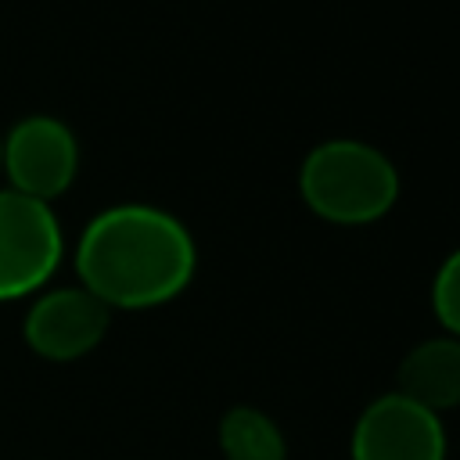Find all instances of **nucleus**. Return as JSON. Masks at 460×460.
<instances>
[{
  "mask_svg": "<svg viewBox=\"0 0 460 460\" xmlns=\"http://www.w3.org/2000/svg\"><path fill=\"white\" fill-rule=\"evenodd\" d=\"M449 435L438 413L395 388L370 399L349 435V460H446Z\"/></svg>",
  "mask_w": 460,
  "mask_h": 460,
  "instance_id": "obj_6",
  "label": "nucleus"
},
{
  "mask_svg": "<svg viewBox=\"0 0 460 460\" xmlns=\"http://www.w3.org/2000/svg\"><path fill=\"white\" fill-rule=\"evenodd\" d=\"M216 446L223 460H288V435L259 406L237 402L216 424Z\"/></svg>",
  "mask_w": 460,
  "mask_h": 460,
  "instance_id": "obj_8",
  "label": "nucleus"
},
{
  "mask_svg": "<svg viewBox=\"0 0 460 460\" xmlns=\"http://www.w3.org/2000/svg\"><path fill=\"white\" fill-rule=\"evenodd\" d=\"M65 259L61 219L47 201L0 190V302L40 295Z\"/></svg>",
  "mask_w": 460,
  "mask_h": 460,
  "instance_id": "obj_3",
  "label": "nucleus"
},
{
  "mask_svg": "<svg viewBox=\"0 0 460 460\" xmlns=\"http://www.w3.org/2000/svg\"><path fill=\"white\" fill-rule=\"evenodd\" d=\"M298 194L305 208L338 226H367L399 201L395 162L356 137H331L316 144L298 165Z\"/></svg>",
  "mask_w": 460,
  "mask_h": 460,
  "instance_id": "obj_2",
  "label": "nucleus"
},
{
  "mask_svg": "<svg viewBox=\"0 0 460 460\" xmlns=\"http://www.w3.org/2000/svg\"><path fill=\"white\" fill-rule=\"evenodd\" d=\"M111 309L93 298L83 284L43 288L32 295L22 316V338L32 356L47 363H75L86 359L108 334Z\"/></svg>",
  "mask_w": 460,
  "mask_h": 460,
  "instance_id": "obj_5",
  "label": "nucleus"
},
{
  "mask_svg": "<svg viewBox=\"0 0 460 460\" xmlns=\"http://www.w3.org/2000/svg\"><path fill=\"white\" fill-rule=\"evenodd\" d=\"M0 169H4V129H0Z\"/></svg>",
  "mask_w": 460,
  "mask_h": 460,
  "instance_id": "obj_10",
  "label": "nucleus"
},
{
  "mask_svg": "<svg viewBox=\"0 0 460 460\" xmlns=\"http://www.w3.org/2000/svg\"><path fill=\"white\" fill-rule=\"evenodd\" d=\"M7 187L36 198L54 201L61 198L79 176V140L72 126L58 115H22L11 129H4V169Z\"/></svg>",
  "mask_w": 460,
  "mask_h": 460,
  "instance_id": "obj_4",
  "label": "nucleus"
},
{
  "mask_svg": "<svg viewBox=\"0 0 460 460\" xmlns=\"http://www.w3.org/2000/svg\"><path fill=\"white\" fill-rule=\"evenodd\" d=\"M72 266L75 284L111 313L158 309L194 280L198 244L172 212L147 201H119L83 226Z\"/></svg>",
  "mask_w": 460,
  "mask_h": 460,
  "instance_id": "obj_1",
  "label": "nucleus"
},
{
  "mask_svg": "<svg viewBox=\"0 0 460 460\" xmlns=\"http://www.w3.org/2000/svg\"><path fill=\"white\" fill-rule=\"evenodd\" d=\"M431 313L442 334L460 338V248H453L431 277Z\"/></svg>",
  "mask_w": 460,
  "mask_h": 460,
  "instance_id": "obj_9",
  "label": "nucleus"
},
{
  "mask_svg": "<svg viewBox=\"0 0 460 460\" xmlns=\"http://www.w3.org/2000/svg\"><path fill=\"white\" fill-rule=\"evenodd\" d=\"M395 392L431 413L460 406V338L431 334L417 341L395 367Z\"/></svg>",
  "mask_w": 460,
  "mask_h": 460,
  "instance_id": "obj_7",
  "label": "nucleus"
}]
</instances>
